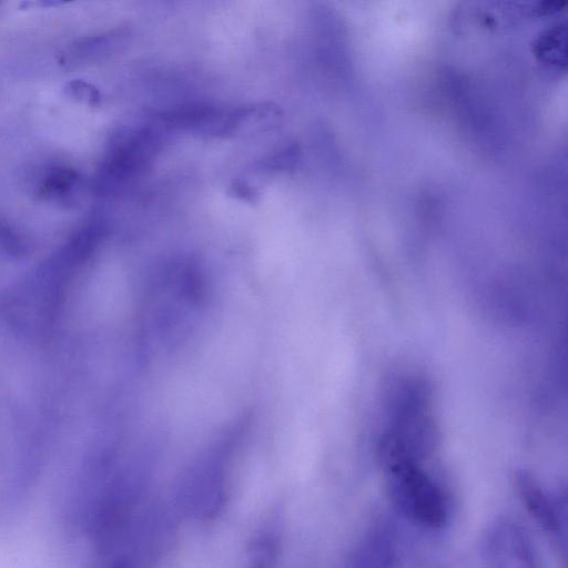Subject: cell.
Listing matches in <instances>:
<instances>
[{"instance_id": "obj_8", "label": "cell", "mask_w": 568, "mask_h": 568, "mask_svg": "<svg viewBox=\"0 0 568 568\" xmlns=\"http://www.w3.org/2000/svg\"><path fill=\"white\" fill-rule=\"evenodd\" d=\"M29 248L23 233L9 220L0 216V252L10 256H21Z\"/></svg>"}, {"instance_id": "obj_5", "label": "cell", "mask_w": 568, "mask_h": 568, "mask_svg": "<svg viewBox=\"0 0 568 568\" xmlns=\"http://www.w3.org/2000/svg\"><path fill=\"white\" fill-rule=\"evenodd\" d=\"M517 494L532 520L548 535L559 536L564 525V505L530 474L516 476Z\"/></svg>"}, {"instance_id": "obj_10", "label": "cell", "mask_w": 568, "mask_h": 568, "mask_svg": "<svg viewBox=\"0 0 568 568\" xmlns=\"http://www.w3.org/2000/svg\"><path fill=\"white\" fill-rule=\"evenodd\" d=\"M111 568H129L123 561L114 564Z\"/></svg>"}, {"instance_id": "obj_2", "label": "cell", "mask_w": 568, "mask_h": 568, "mask_svg": "<svg viewBox=\"0 0 568 568\" xmlns=\"http://www.w3.org/2000/svg\"><path fill=\"white\" fill-rule=\"evenodd\" d=\"M160 136L152 130L120 134L111 144L94 178V189L114 194L142 170L159 150Z\"/></svg>"}, {"instance_id": "obj_7", "label": "cell", "mask_w": 568, "mask_h": 568, "mask_svg": "<svg viewBox=\"0 0 568 568\" xmlns=\"http://www.w3.org/2000/svg\"><path fill=\"white\" fill-rule=\"evenodd\" d=\"M123 38L119 30L79 38L62 49L58 62L65 70L87 67L113 52Z\"/></svg>"}, {"instance_id": "obj_3", "label": "cell", "mask_w": 568, "mask_h": 568, "mask_svg": "<svg viewBox=\"0 0 568 568\" xmlns=\"http://www.w3.org/2000/svg\"><path fill=\"white\" fill-rule=\"evenodd\" d=\"M484 568H545L528 530L516 519L498 518L480 542Z\"/></svg>"}, {"instance_id": "obj_4", "label": "cell", "mask_w": 568, "mask_h": 568, "mask_svg": "<svg viewBox=\"0 0 568 568\" xmlns=\"http://www.w3.org/2000/svg\"><path fill=\"white\" fill-rule=\"evenodd\" d=\"M28 185L36 199L71 207L81 199L84 180L70 164L48 162L31 172Z\"/></svg>"}, {"instance_id": "obj_6", "label": "cell", "mask_w": 568, "mask_h": 568, "mask_svg": "<svg viewBox=\"0 0 568 568\" xmlns=\"http://www.w3.org/2000/svg\"><path fill=\"white\" fill-rule=\"evenodd\" d=\"M398 560V538L388 523L374 525L359 540L353 568H395Z\"/></svg>"}, {"instance_id": "obj_9", "label": "cell", "mask_w": 568, "mask_h": 568, "mask_svg": "<svg viewBox=\"0 0 568 568\" xmlns=\"http://www.w3.org/2000/svg\"><path fill=\"white\" fill-rule=\"evenodd\" d=\"M64 93L74 101L87 105H97L101 100L100 91L90 82L73 79L64 87Z\"/></svg>"}, {"instance_id": "obj_1", "label": "cell", "mask_w": 568, "mask_h": 568, "mask_svg": "<svg viewBox=\"0 0 568 568\" xmlns=\"http://www.w3.org/2000/svg\"><path fill=\"white\" fill-rule=\"evenodd\" d=\"M386 488L397 511L427 530L443 529L450 515L449 500L424 463L398 462L383 466Z\"/></svg>"}]
</instances>
